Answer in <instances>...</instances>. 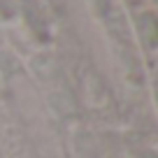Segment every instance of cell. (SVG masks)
Instances as JSON below:
<instances>
[{"mask_svg":"<svg viewBox=\"0 0 158 158\" xmlns=\"http://www.w3.org/2000/svg\"><path fill=\"white\" fill-rule=\"evenodd\" d=\"M0 12L5 16H12V12H14V7H12V0H0Z\"/></svg>","mask_w":158,"mask_h":158,"instance_id":"1","label":"cell"}]
</instances>
